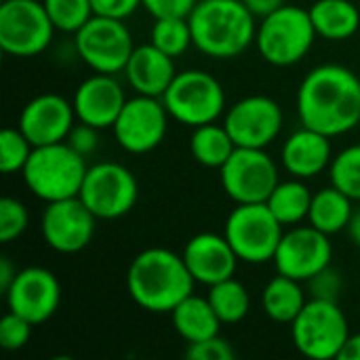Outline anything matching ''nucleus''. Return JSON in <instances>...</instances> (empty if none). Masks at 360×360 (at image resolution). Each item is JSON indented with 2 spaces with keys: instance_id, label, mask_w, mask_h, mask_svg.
<instances>
[{
  "instance_id": "nucleus-1",
  "label": "nucleus",
  "mask_w": 360,
  "mask_h": 360,
  "mask_svg": "<svg viewBox=\"0 0 360 360\" xmlns=\"http://www.w3.org/2000/svg\"><path fill=\"white\" fill-rule=\"evenodd\" d=\"M295 108L304 127L340 137L360 127V78L340 63L316 65L304 76Z\"/></svg>"
},
{
  "instance_id": "nucleus-2",
  "label": "nucleus",
  "mask_w": 360,
  "mask_h": 360,
  "mask_svg": "<svg viewBox=\"0 0 360 360\" xmlns=\"http://www.w3.org/2000/svg\"><path fill=\"white\" fill-rule=\"evenodd\" d=\"M194 285L184 255L162 247L137 253L127 270L129 297L152 314H171L177 304L194 293Z\"/></svg>"
},
{
  "instance_id": "nucleus-3",
  "label": "nucleus",
  "mask_w": 360,
  "mask_h": 360,
  "mask_svg": "<svg viewBox=\"0 0 360 360\" xmlns=\"http://www.w3.org/2000/svg\"><path fill=\"white\" fill-rule=\"evenodd\" d=\"M188 21L194 46L213 59L238 57L255 42V15L243 0H198Z\"/></svg>"
},
{
  "instance_id": "nucleus-4",
  "label": "nucleus",
  "mask_w": 360,
  "mask_h": 360,
  "mask_svg": "<svg viewBox=\"0 0 360 360\" xmlns=\"http://www.w3.org/2000/svg\"><path fill=\"white\" fill-rule=\"evenodd\" d=\"M86 169L84 156L78 154L68 141H59L34 148L21 177L36 198L55 202L80 194Z\"/></svg>"
},
{
  "instance_id": "nucleus-5",
  "label": "nucleus",
  "mask_w": 360,
  "mask_h": 360,
  "mask_svg": "<svg viewBox=\"0 0 360 360\" xmlns=\"http://www.w3.org/2000/svg\"><path fill=\"white\" fill-rule=\"evenodd\" d=\"M316 36L310 11L295 4H283L259 19L255 46L266 63L274 68H289L310 53Z\"/></svg>"
},
{
  "instance_id": "nucleus-6",
  "label": "nucleus",
  "mask_w": 360,
  "mask_h": 360,
  "mask_svg": "<svg viewBox=\"0 0 360 360\" xmlns=\"http://www.w3.org/2000/svg\"><path fill=\"white\" fill-rule=\"evenodd\" d=\"M348 338L350 325L338 302L312 297L291 323V342L295 350L310 360L340 359Z\"/></svg>"
},
{
  "instance_id": "nucleus-7",
  "label": "nucleus",
  "mask_w": 360,
  "mask_h": 360,
  "mask_svg": "<svg viewBox=\"0 0 360 360\" xmlns=\"http://www.w3.org/2000/svg\"><path fill=\"white\" fill-rule=\"evenodd\" d=\"M160 99L173 120L192 129L217 122L226 112V91L221 82L205 70L177 72Z\"/></svg>"
},
{
  "instance_id": "nucleus-8",
  "label": "nucleus",
  "mask_w": 360,
  "mask_h": 360,
  "mask_svg": "<svg viewBox=\"0 0 360 360\" xmlns=\"http://www.w3.org/2000/svg\"><path fill=\"white\" fill-rule=\"evenodd\" d=\"M285 226L274 217L266 202L236 205L226 219L224 236L245 264H268L274 259Z\"/></svg>"
},
{
  "instance_id": "nucleus-9",
  "label": "nucleus",
  "mask_w": 360,
  "mask_h": 360,
  "mask_svg": "<svg viewBox=\"0 0 360 360\" xmlns=\"http://www.w3.org/2000/svg\"><path fill=\"white\" fill-rule=\"evenodd\" d=\"M74 46L78 57L99 74L124 72L131 53L135 51L133 34L124 19L93 15L76 34Z\"/></svg>"
},
{
  "instance_id": "nucleus-10",
  "label": "nucleus",
  "mask_w": 360,
  "mask_h": 360,
  "mask_svg": "<svg viewBox=\"0 0 360 360\" xmlns=\"http://www.w3.org/2000/svg\"><path fill=\"white\" fill-rule=\"evenodd\" d=\"M55 25L42 0H2L0 49L13 57H36L51 44Z\"/></svg>"
},
{
  "instance_id": "nucleus-11",
  "label": "nucleus",
  "mask_w": 360,
  "mask_h": 360,
  "mask_svg": "<svg viewBox=\"0 0 360 360\" xmlns=\"http://www.w3.org/2000/svg\"><path fill=\"white\" fill-rule=\"evenodd\" d=\"M78 196L97 219H118L135 209L139 186L124 165L105 160L86 169Z\"/></svg>"
},
{
  "instance_id": "nucleus-12",
  "label": "nucleus",
  "mask_w": 360,
  "mask_h": 360,
  "mask_svg": "<svg viewBox=\"0 0 360 360\" xmlns=\"http://www.w3.org/2000/svg\"><path fill=\"white\" fill-rule=\"evenodd\" d=\"M219 181L234 205H251L266 202L281 179L278 167L266 150L236 148L219 169Z\"/></svg>"
},
{
  "instance_id": "nucleus-13",
  "label": "nucleus",
  "mask_w": 360,
  "mask_h": 360,
  "mask_svg": "<svg viewBox=\"0 0 360 360\" xmlns=\"http://www.w3.org/2000/svg\"><path fill=\"white\" fill-rule=\"evenodd\" d=\"M169 112L160 97L135 95L127 99L112 131L118 146L129 154H148L156 150L169 131Z\"/></svg>"
},
{
  "instance_id": "nucleus-14",
  "label": "nucleus",
  "mask_w": 360,
  "mask_h": 360,
  "mask_svg": "<svg viewBox=\"0 0 360 360\" xmlns=\"http://www.w3.org/2000/svg\"><path fill=\"white\" fill-rule=\"evenodd\" d=\"M331 259L333 245L329 240V234L308 224L291 226L285 230L272 262L278 274L306 283L314 274L331 266Z\"/></svg>"
},
{
  "instance_id": "nucleus-15",
  "label": "nucleus",
  "mask_w": 360,
  "mask_h": 360,
  "mask_svg": "<svg viewBox=\"0 0 360 360\" xmlns=\"http://www.w3.org/2000/svg\"><path fill=\"white\" fill-rule=\"evenodd\" d=\"M283 124V108L268 95L243 97L224 114V127L232 135L236 148L266 150L281 135Z\"/></svg>"
},
{
  "instance_id": "nucleus-16",
  "label": "nucleus",
  "mask_w": 360,
  "mask_h": 360,
  "mask_svg": "<svg viewBox=\"0 0 360 360\" xmlns=\"http://www.w3.org/2000/svg\"><path fill=\"white\" fill-rule=\"evenodd\" d=\"M95 213L80 196L46 202L40 217V234L49 249L72 255L86 249L95 236Z\"/></svg>"
},
{
  "instance_id": "nucleus-17",
  "label": "nucleus",
  "mask_w": 360,
  "mask_h": 360,
  "mask_svg": "<svg viewBox=\"0 0 360 360\" xmlns=\"http://www.w3.org/2000/svg\"><path fill=\"white\" fill-rule=\"evenodd\" d=\"M11 312L23 316L34 327L55 316L61 302V285L57 276L40 266L21 268L4 291Z\"/></svg>"
},
{
  "instance_id": "nucleus-18",
  "label": "nucleus",
  "mask_w": 360,
  "mask_h": 360,
  "mask_svg": "<svg viewBox=\"0 0 360 360\" xmlns=\"http://www.w3.org/2000/svg\"><path fill=\"white\" fill-rule=\"evenodd\" d=\"M74 103L59 93H42L30 99L19 114V129L34 148L65 141L76 124Z\"/></svg>"
},
{
  "instance_id": "nucleus-19",
  "label": "nucleus",
  "mask_w": 360,
  "mask_h": 360,
  "mask_svg": "<svg viewBox=\"0 0 360 360\" xmlns=\"http://www.w3.org/2000/svg\"><path fill=\"white\" fill-rule=\"evenodd\" d=\"M76 118L80 122H86L99 131L112 129L116 118L120 116L127 95L120 82L114 78V74H99L84 78L72 97Z\"/></svg>"
},
{
  "instance_id": "nucleus-20",
  "label": "nucleus",
  "mask_w": 360,
  "mask_h": 360,
  "mask_svg": "<svg viewBox=\"0 0 360 360\" xmlns=\"http://www.w3.org/2000/svg\"><path fill=\"white\" fill-rule=\"evenodd\" d=\"M181 255L194 281L207 287L232 278L240 262L228 238L215 232H200L192 236L186 243Z\"/></svg>"
},
{
  "instance_id": "nucleus-21",
  "label": "nucleus",
  "mask_w": 360,
  "mask_h": 360,
  "mask_svg": "<svg viewBox=\"0 0 360 360\" xmlns=\"http://www.w3.org/2000/svg\"><path fill=\"white\" fill-rule=\"evenodd\" d=\"M331 139L333 137L302 124V129L293 131L283 143L281 162L285 171L300 179H312L321 175L333 160Z\"/></svg>"
},
{
  "instance_id": "nucleus-22",
  "label": "nucleus",
  "mask_w": 360,
  "mask_h": 360,
  "mask_svg": "<svg viewBox=\"0 0 360 360\" xmlns=\"http://www.w3.org/2000/svg\"><path fill=\"white\" fill-rule=\"evenodd\" d=\"M175 74L177 70L173 57L162 53L152 42L135 46L124 68V76L135 93L150 97H162Z\"/></svg>"
},
{
  "instance_id": "nucleus-23",
  "label": "nucleus",
  "mask_w": 360,
  "mask_h": 360,
  "mask_svg": "<svg viewBox=\"0 0 360 360\" xmlns=\"http://www.w3.org/2000/svg\"><path fill=\"white\" fill-rule=\"evenodd\" d=\"M171 323L177 335L186 344H194L219 335V327H221V321L215 314L209 297H198L194 293L175 306V310L171 312Z\"/></svg>"
},
{
  "instance_id": "nucleus-24",
  "label": "nucleus",
  "mask_w": 360,
  "mask_h": 360,
  "mask_svg": "<svg viewBox=\"0 0 360 360\" xmlns=\"http://www.w3.org/2000/svg\"><path fill=\"white\" fill-rule=\"evenodd\" d=\"M314 30L325 40H348L360 27L359 6L350 0H316L310 8Z\"/></svg>"
},
{
  "instance_id": "nucleus-25",
  "label": "nucleus",
  "mask_w": 360,
  "mask_h": 360,
  "mask_svg": "<svg viewBox=\"0 0 360 360\" xmlns=\"http://www.w3.org/2000/svg\"><path fill=\"white\" fill-rule=\"evenodd\" d=\"M308 297L300 281L278 274L268 281L262 291V310L264 314L281 325H291L297 314L304 310Z\"/></svg>"
},
{
  "instance_id": "nucleus-26",
  "label": "nucleus",
  "mask_w": 360,
  "mask_h": 360,
  "mask_svg": "<svg viewBox=\"0 0 360 360\" xmlns=\"http://www.w3.org/2000/svg\"><path fill=\"white\" fill-rule=\"evenodd\" d=\"M352 213H354V200L331 184L319 190L316 194H312V205L306 221L316 230L333 236L348 228Z\"/></svg>"
},
{
  "instance_id": "nucleus-27",
  "label": "nucleus",
  "mask_w": 360,
  "mask_h": 360,
  "mask_svg": "<svg viewBox=\"0 0 360 360\" xmlns=\"http://www.w3.org/2000/svg\"><path fill=\"white\" fill-rule=\"evenodd\" d=\"M234 150H236V143L232 135L228 133V129L224 127V122L221 124L209 122V124H200L192 129L190 154L198 165L207 169H221Z\"/></svg>"
},
{
  "instance_id": "nucleus-28",
  "label": "nucleus",
  "mask_w": 360,
  "mask_h": 360,
  "mask_svg": "<svg viewBox=\"0 0 360 360\" xmlns=\"http://www.w3.org/2000/svg\"><path fill=\"white\" fill-rule=\"evenodd\" d=\"M274 217L285 226H300L304 219H308L310 205H312V192L300 177H291L287 181H278L272 190L270 198L266 200Z\"/></svg>"
},
{
  "instance_id": "nucleus-29",
  "label": "nucleus",
  "mask_w": 360,
  "mask_h": 360,
  "mask_svg": "<svg viewBox=\"0 0 360 360\" xmlns=\"http://www.w3.org/2000/svg\"><path fill=\"white\" fill-rule=\"evenodd\" d=\"M207 297H209L215 314L219 316L221 325H236V323L245 321L251 310V295H249L247 287L240 281H236L234 276L209 287Z\"/></svg>"
},
{
  "instance_id": "nucleus-30",
  "label": "nucleus",
  "mask_w": 360,
  "mask_h": 360,
  "mask_svg": "<svg viewBox=\"0 0 360 360\" xmlns=\"http://www.w3.org/2000/svg\"><path fill=\"white\" fill-rule=\"evenodd\" d=\"M150 42L158 46L162 53L173 59L184 55L190 46H194L192 30L188 17H160L154 19L150 30Z\"/></svg>"
},
{
  "instance_id": "nucleus-31",
  "label": "nucleus",
  "mask_w": 360,
  "mask_h": 360,
  "mask_svg": "<svg viewBox=\"0 0 360 360\" xmlns=\"http://www.w3.org/2000/svg\"><path fill=\"white\" fill-rule=\"evenodd\" d=\"M329 177L338 190L348 194L354 202H360V143L348 146L333 156Z\"/></svg>"
},
{
  "instance_id": "nucleus-32",
  "label": "nucleus",
  "mask_w": 360,
  "mask_h": 360,
  "mask_svg": "<svg viewBox=\"0 0 360 360\" xmlns=\"http://www.w3.org/2000/svg\"><path fill=\"white\" fill-rule=\"evenodd\" d=\"M42 2L55 30L65 34H76L95 15L91 0H42Z\"/></svg>"
},
{
  "instance_id": "nucleus-33",
  "label": "nucleus",
  "mask_w": 360,
  "mask_h": 360,
  "mask_svg": "<svg viewBox=\"0 0 360 360\" xmlns=\"http://www.w3.org/2000/svg\"><path fill=\"white\" fill-rule=\"evenodd\" d=\"M34 146L19 127H6L0 133V171L4 175L21 173Z\"/></svg>"
},
{
  "instance_id": "nucleus-34",
  "label": "nucleus",
  "mask_w": 360,
  "mask_h": 360,
  "mask_svg": "<svg viewBox=\"0 0 360 360\" xmlns=\"http://www.w3.org/2000/svg\"><path fill=\"white\" fill-rule=\"evenodd\" d=\"M30 226V213L25 205L13 196H4L0 200V240L13 243L17 240Z\"/></svg>"
},
{
  "instance_id": "nucleus-35",
  "label": "nucleus",
  "mask_w": 360,
  "mask_h": 360,
  "mask_svg": "<svg viewBox=\"0 0 360 360\" xmlns=\"http://www.w3.org/2000/svg\"><path fill=\"white\" fill-rule=\"evenodd\" d=\"M34 325L15 312H6L0 321V346L6 352H17L27 346Z\"/></svg>"
},
{
  "instance_id": "nucleus-36",
  "label": "nucleus",
  "mask_w": 360,
  "mask_h": 360,
  "mask_svg": "<svg viewBox=\"0 0 360 360\" xmlns=\"http://www.w3.org/2000/svg\"><path fill=\"white\" fill-rule=\"evenodd\" d=\"M308 285V293L314 300H327V302H338L342 291H344V278L342 274L327 266L325 270H321L319 274H314L310 281H306Z\"/></svg>"
},
{
  "instance_id": "nucleus-37",
  "label": "nucleus",
  "mask_w": 360,
  "mask_h": 360,
  "mask_svg": "<svg viewBox=\"0 0 360 360\" xmlns=\"http://www.w3.org/2000/svg\"><path fill=\"white\" fill-rule=\"evenodd\" d=\"M186 356L190 360H232L236 359V350L221 335H213L209 340L188 344Z\"/></svg>"
},
{
  "instance_id": "nucleus-38",
  "label": "nucleus",
  "mask_w": 360,
  "mask_h": 360,
  "mask_svg": "<svg viewBox=\"0 0 360 360\" xmlns=\"http://www.w3.org/2000/svg\"><path fill=\"white\" fill-rule=\"evenodd\" d=\"M198 0H141V6L154 17H188Z\"/></svg>"
},
{
  "instance_id": "nucleus-39",
  "label": "nucleus",
  "mask_w": 360,
  "mask_h": 360,
  "mask_svg": "<svg viewBox=\"0 0 360 360\" xmlns=\"http://www.w3.org/2000/svg\"><path fill=\"white\" fill-rule=\"evenodd\" d=\"M65 141H68L78 154H82V156L86 158V156H91V154L97 150V146H99V129H95V127H91V124L78 120V122L72 127V131H70V135H68Z\"/></svg>"
},
{
  "instance_id": "nucleus-40",
  "label": "nucleus",
  "mask_w": 360,
  "mask_h": 360,
  "mask_svg": "<svg viewBox=\"0 0 360 360\" xmlns=\"http://www.w3.org/2000/svg\"><path fill=\"white\" fill-rule=\"evenodd\" d=\"M91 4L95 15L127 19L141 6V0H91Z\"/></svg>"
},
{
  "instance_id": "nucleus-41",
  "label": "nucleus",
  "mask_w": 360,
  "mask_h": 360,
  "mask_svg": "<svg viewBox=\"0 0 360 360\" xmlns=\"http://www.w3.org/2000/svg\"><path fill=\"white\" fill-rule=\"evenodd\" d=\"M247 4V8L255 15V17H266L272 11L281 8L283 4H287V0H243Z\"/></svg>"
},
{
  "instance_id": "nucleus-42",
  "label": "nucleus",
  "mask_w": 360,
  "mask_h": 360,
  "mask_svg": "<svg viewBox=\"0 0 360 360\" xmlns=\"http://www.w3.org/2000/svg\"><path fill=\"white\" fill-rule=\"evenodd\" d=\"M17 268H15V264L6 257V255H2L0 257V289H2V293L11 287V283L15 281V276H17Z\"/></svg>"
},
{
  "instance_id": "nucleus-43",
  "label": "nucleus",
  "mask_w": 360,
  "mask_h": 360,
  "mask_svg": "<svg viewBox=\"0 0 360 360\" xmlns=\"http://www.w3.org/2000/svg\"><path fill=\"white\" fill-rule=\"evenodd\" d=\"M338 360H360V333H354L348 338L344 350L340 352Z\"/></svg>"
},
{
  "instance_id": "nucleus-44",
  "label": "nucleus",
  "mask_w": 360,
  "mask_h": 360,
  "mask_svg": "<svg viewBox=\"0 0 360 360\" xmlns=\"http://www.w3.org/2000/svg\"><path fill=\"white\" fill-rule=\"evenodd\" d=\"M346 232H348L350 240H352V243H354V245L360 249V207L359 209H354L352 219H350V224H348Z\"/></svg>"
}]
</instances>
